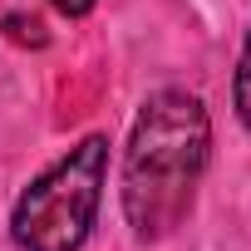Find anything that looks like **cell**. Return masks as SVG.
Returning a JSON list of instances; mask_svg holds the SVG:
<instances>
[{
	"label": "cell",
	"instance_id": "6da1fadb",
	"mask_svg": "<svg viewBox=\"0 0 251 251\" xmlns=\"http://www.w3.org/2000/svg\"><path fill=\"white\" fill-rule=\"evenodd\" d=\"M212 153V118L197 94L158 89L133 118L123 148V217L138 241L173 236L202 187Z\"/></svg>",
	"mask_w": 251,
	"mask_h": 251
},
{
	"label": "cell",
	"instance_id": "7a4b0ae2",
	"mask_svg": "<svg viewBox=\"0 0 251 251\" xmlns=\"http://www.w3.org/2000/svg\"><path fill=\"white\" fill-rule=\"evenodd\" d=\"M108 138L89 133L69 148L54 168H45L10 212V236L20 251H79L94 231L99 197H103Z\"/></svg>",
	"mask_w": 251,
	"mask_h": 251
},
{
	"label": "cell",
	"instance_id": "3957f363",
	"mask_svg": "<svg viewBox=\"0 0 251 251\" xmlns=\"http://www.w3.org/2000/svg\"><path fill=\"white\" fill-rule=\"evenodd\" d=\"M0 30H5V40L20 45V50H45V45H50L45 20H40V15H25V10H10L5 20H0Z\"/></svg>",
	"mask_w": 251,
	"mask_h": 251
},
{
	"label": "cell",
	"instance_id": "277c9868",
	"mask_svg": "<svg viewBox=\"0 0 251 251\" xmlns=\"http://www.w3.org/2000/svg\"><path fill=\"white\" fill-rule=\"evenodd\" d=\"M236 118L251 133V30H246V45H241V59H236Z\"/></svg>",
	"mask_w": 251,
	"mask_h": 251
},
{
	"label": "cell",
	"instance_id": "5b68a950",
	"mask_svg": "<svg viewBox=\"0 0 251 251\" xmlns=\"http://www.w3.org/2000/svg\"><path fill=\"white\" fill-rule=\"evenodd\" d=\"M50 5H54L59 15H69V20H84V15L99 5V0H50Z\"/></svg>",
	"mask_w": 251,
	"mask_h": 251
}]
</instances>
